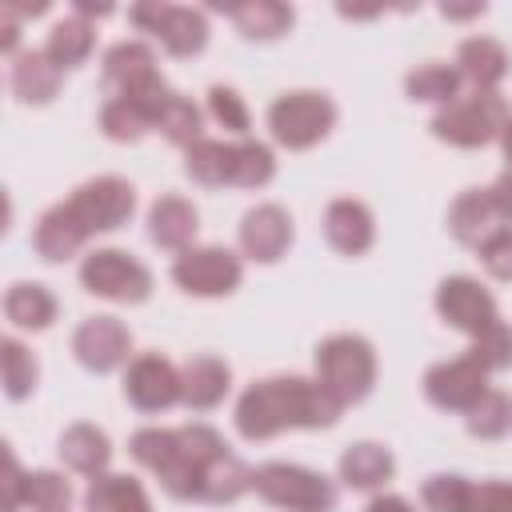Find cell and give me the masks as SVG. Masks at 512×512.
I'll list each match as a JSON object with an SVG mask.
<instances>
[{"instance_id": "obj_1", "label": "cell", "mask_w": 512, "mask_h": 512, "mask_svg": "<svg viewBox=\"0 0 512 512\" xmlns=\"http://www.w3.org/2000/svg\"><path fill=\"white\" fill-rule=\"evenodd\" d=\"M136 464H144L168 496L200 504H232L256 484V468L236 460L224 436L208 424L184 428H140L128 440Z\"/></svg>"}, {"instance_id": "obj_2", "label": "cell", "mask_w": 512, "mask_h": 512, "mask_svg": "<svg viewBox=\"0 0 512 512\" xmlns=\"http://www.w3.org/2000/svg\"><path fill=\"white\" fill-rule=\"evenodd\" d=\"M132 212H136V188L120 176H96L36 220L32 248L40 260L60 264V260L76 256L92 236L128 224Z\"/></svg>"}, {"instance_id": "obj_3", "label": "cell", "mask_w": 512, "mask_h": 512, "mask_svg": "<svg viewBox=\"0 0 512 512\" xmlns=\"http://www.w3.org/2000/svg\"><path fill=\"white\" fill-rule=\"evenodd\" d=\"M344 404L320 384L304 376H268L240 392L236 400V432L244 440H272L288 428H328Z\"/></svg>"}, {"instance_id": "obj_4", "label": "cell", "mask_w": 512, "mask_h": 512, "mask_svg": "<svg viewBox=\"0 0 512 512\" xmlns=\"http://www.w3.org/2000/svg\"><path fill=\"white\" fill-rule=\"evenodd\" d=\"M184 172L200 188H264L276 176V156L260 140H196L184 148Z\"/></svg>"}, {"instance_id": "obj_5", "label": "cell", "mask_w": 512, "mask_h": 512, "mask_svg": "<svg viewBox=\"0 0 512 512\" xmlns=\"http://www.w3.org/2000/svg\"><path fill=\"white\" fill-rule=\"evenodd\" d=\"M316 380L348 408V404H360L372 384H376V352L364 336H352V332H336L328 340L316 344Z\"/></svg>"}, {"instance_id": "obj_6", "label": "cell", "mask_w": 512, "mask_h": 512, "mask_svg": "<svg viewBox=\"0 0 512 512\" xmlns=\"http://www.w3.org/2000/svg\"><path fill=\"white\" fill-rule=\"evenodd\" d=\"M504 124H508V104L496 92L472 88L432 116V136L452 148H484L504 132Z\"/></svg>"}, {"instance_id": "obj_7", "label": "cell", "mask_w": 512, "mask_h": 512, "mask_svg": "<svg viewBox=\"0 0 512 512\" xmlns=\"http://www.w3.org/2000/svg\"><path fill=\"white\" fill-rule=\"evenodd\" d=\"M336 124V104L324 92L300 88V92H284L268 104V128L272 140L288 152H304L312 144H320Z\"/></svg>"}, {"instance_id": "obj_8", "label": "cell", "mask_w": 512, "mask_h": 512, "mask_svg": "<svg viewBox=\"0 0 512 512\" xmlns=\"http://www.w3.org/2000/svg\"><path fill=\"white\" fill-rule=\"evenodd\" d=\"M268 504L284 508V512H332L336 508V488L328 476L300 468V464H260L256 468V484H252Z\"/></svg>"}, {"instance_id": "obj_9", "label": "cell", "mask_w": 512, "mask_h": 512, "mask_svg": "<svg viewBox=\"0 0 512 512\" xmlns=\"http://www.w3.org/2000/svg\"><path fill=\"white\" fill-rule=\"evenodd\" d=\"M84 292L112 300V304H140L152 292V272L124 248H96L80 264Z\"/></svg>"}, {"instance_id": "obj_10", "label": "cell", "mask_w": 512, "mask_h": 512, "mask_svg": "<svg viewBox=\"0 0 512 512\" xmlns=\"http://www.w3.org/2000/svg\"><path fill=\"white\" fill-rule=\"evenodd\" d=\"M128 20L140 32L156 36L168 48V56H196L208 44V20L200 8H188V4H160V0L132 4Z\"/></svg>"}, {"instance_id": "obj_11", "label": "cell", "mask_w": 512, "mask_h": 512, "mask_svg": "<svg viewBox=\"0 0 512 512\" xmlns=\"http://www.w3.org/2000/svg\"><path fill=\"white\" fill-rule=\"evenodd\" d=\"M436 312H440V320H448L452 328L468 332L472 340H480L484 332H492L500 324V312H496L492 292L480 288V280H472V276H448V280H440V288H436Z\"/></svg>"}, {"instance_id": "obj_12", "label": "cell", "mask_w": 512, "mask_h": 512, "mask_svg": "<svg viewBox=\"0 0 512 512\" xmlns=\"http://www.w3.org/2000/svg\"><path fill=\"white\" fill-rule=\"evenodd\" d=\"M240 260L228 248H188L172 264V280L188 296H228L240 288Z\"/></svg>"}, {"instance_id": "obj_13", "label": "cell", "mask_w": 512, "mask_h": 512, "mask_svg": "<svg viewBox=\"0 0 512 512\" xmlns=\"http://www.w3.org/2000/svg\"><path fill=\"white\" fill-rule=\"evenodd\" d=\"M484 392H488V372L472 356H456L424 372V396L444 412H472Z\"/></svg>"}, {"instance_id": "obj_14", "label": "cell", "mask_w": 512, "mask_h": 512, "mask_svg": "<svg viewBox=\"0 0 512 512\" xmlns=\"http://www.w3.org/2000/svg\"><path fill=\"white\" fill-rule=\"evenodd\" d=\"M128 352H132V332L116 316H88L72 332V356L88 372H100L104 376V372L120 368L128 360Z\"/></svg>"}, {"instance_id": "obj_15", "label": "cell", "mask_w": 512, "mask_h": 512, "mask_svg": "<svg viewBox=\"0 0 512 512\" xmlns=\"http://www.w3.org/2000/svg\"><path fill=\"white\" fill-rule=\"evenodd\" d=\"M124 396L140 412H164L180 400V372L160 352H140L124 372Z\"/></svg>"}, {"instance_id": "obj_16", "label": "cell", "mask_w": 512, "mask_h": 512, "mask_svg": "<svg viewBox=\"0 0 512 512\" xmlns=\"http://www.w3.org/2000/svg\"><path fill=\"white\" fill-rule=\"evenodd\" d=\"M4 500L8 512H68L72 504V484L60 472H20L16 456L8 452V480H4Z\"/></svg>"}, {"instance_id": "obj_17", "label": "cell", "mask_w": 512, "mask_h": 512, "mask_svg": "<svg viewBox=\"0 0 512 512\" xmlns=\"http://www.w3.org/2000/svg\"><path fill=\"white\" fill-rule=\"evenodd\" d=\"M292 244V216L280 204H256L240 220V252L256 264H276Z\"/></svg>"}, {"instance_id": "obj_18", "label": "cell", "mask_w": 512, "mask_h": 512, "mask_svg": "<svg viewBox=\"0 0 512 512\" xmlns=\"http://www.w3.org/2000/svg\"><path fill=\"white\" fill-rule=\"evenodd\" d=\"M324 236L340 256H364L376 240V220H372L368 204L340 196L324 208Z\"/></svg>"}, {"instance_id": "obj_19", "label": "cell", "mask_w": 512, "mask_h": 512, "mask_svg": "<svg viewBox=\"0 0 512 512\" xmlns=\"http://www.w3.org/2000/svg\"><path fill=\"white\" fill-rule=\"evenodd\" d=\"M196 228H200V216H196L192 200H184L176 192L156 196V204L148 208V240L164 252H188L196 240Z\"/></svg>"}, {"instance_id": "obj_20", "label": "cell", "mask_w": 512, "mask_h": 512, "mask_svg": "<svg viewBox=\"0 0 512 512\" xmlns=\"http://www.w3.org/2000/svg\"><path fill=\"white\" fill-rule=\"evenodd\" d=\"M232 388V368L220 356H192L180 368V404H188L192 412H208L216 408Z\"/></svg>"}, {"instance_id": "obj_21", "label": "cell", "mask_w": 512, "mask_h": 512, "mask_svg": "<svg viewBox=\"0 0 512 512\" xmlns=\"http://www.w3.org/2000/svg\"><path fill=\"white\" fill-rule=\"evenodd\" d=\"M496 228H504V220H500V212H496L488 188H468V192H460V196L452 200V208H448V232H452L460 244L480 248Z\"/></svg>"}, {"instance_id": "obj_22", "label": "cell", "mask_w": 512, "mask_h": 512, "mask_svg": "<svg viewBox=\"0 0 512 512\" xmlns=\"http://www.w3.org/2000/svg\"><path fill=\"white\" fill-rule=\"evenodd\" d=\"M456 64H460V76L484 92H496V84L508 76V52L492 36H468L456 52Z\"/></svg>"}, {"instance_id": "obj_23", "label": "cell", "mask_w": 512, "mask_h": 512, "mask_svg": "<svg viewBox=\"0 0 512 512\" xmlns=\"http://www.w3.org/2000/svg\"><path fill=\"white\" fill-rule=\"evenodd\" d=\"M60 460L80 472V476H104L108 460H112V440L96 428V424H72L64 436H60Z\"/></svg>"}, {"instance_id": "obj_24", "label": "cell", "mask_w": 512, "mask_h": 512, "mask_svg": "<svg viewBox=\"0 0 512 512\" xmlns=\"http://www.w3.org/2000/svg\"><path fill=\"white\" fill-rule=\"evenodd\" d=\"M56 312H60V304L44 284H12L4 292V316L12 328L44 332V328H52Z\"/></svg>"}, {"instance_id": "obj_25", "label": "cell", "mask_w": 512, "mask_h": 512, "mask_svg": "<svg viewBox=\"0 0 512 512\" xmlns=\"http://www.w3.org/2000/svg\"><path fill=\"white\" fill-rule=\"evenodd\" d=\"M392 472H396L392 452L384 444H372V440H360V444L344 448V456H340V480L348 488H360V492L380 488L384 480H392Z\"/></svg>"}, {"instance_id": "obj_26", "label": "cell", "mask_w": 512, "mask_h": 512, "mask_svg": "<svg viewBox=\"0 0 512 512\" xmlns=\"http://www.w3.org/2000/svg\"><path fill=\"white\" fill-rule=\"evenodd\" d=\"M84 512H152L148 492L140 488V480L132 476H116L104 472L88 484L84 492Z\"/></svg>"}, {"instance_id": "obj_27", "label": "cell", "mask_w": 512, "mask_h": 512, "mask_svg": "<svg viewBox=\"0 0 512 512\" xmlns=\"http://www.w3.org/2000/svg\"><path fill=\"white\" fill-rule=\"evenodd\" d=\"M60 88V68L48 60L44 48H32V52H20L16 64H12V92L24 100V104H48Z\"/></svg>"}, {"instance_id": "obj_28", "label": "cell", "mask_w": 512, "mask_h": 512, "mask_svg": "<svg viewBox=\"0 0 512 512\" xmlns=\"http://www.w3.org/2000/svg\"><path fill=\"white\" fill-rule=\"evenodd\" d=\"M92 48H96V28H92V20H84V16H76V12L64 16V20H56L52 32H48V44H44L48 60H52L60 72L84 64V60L92 56Z\"/></svg>"}, {"instance_id": "obj_29", "label": "cell", "mask_w": 512, "mask_h": 512, "mask_svg": "<svg viewBox=\"0 0 512 512\" xmlns=\"http://www.w3.org/2000/svg\"><path fill=\"white\" fill-rule=\"evenodd\" d=\"M228 16H232V24H236L248 40H276V36H284V32L292 28V20H296V12H292L288 4H280V0L232 4Z\"/></svg>"}, {"instance_id": "obj_30", "label": "cell", "mask_w": 512, "mask_h": 512, "mask_svg": "<svg viewBox=\"0 0 512 512\" xmlns=\"http://www.w3.org/2000/svg\"><path fill=\"white\" fill-rule=\"evenodd\" d=\"M460 68H452V64H420L416 72H408V80H404V92L412 96V100H432V104H452L456 96H460Z\"/></svg>"}, {"instance_id": "obj_31", "label": "cell", "mask_w": 512, "mask_h": 512, "mask_svg": "<svg viewBox=\"0 0 512 512\" xmlns=\"http://www.w3.org/2000/svg\"><path fill=\"white\" fill-rule=\"evenodd\" d=\"M464 424L480 440H504L512 432V396L500 388H488L472 412H464Z\"/></svg>"}, {"instance_id": "obj_32", "label": "cell", "mask_w": 512, "mask_h": 512, "mask_svg": "<svg viewBox=\"0 0 512 512\" xmlns=\"http://www.w3.org/2000/svg\"><path fill=\"white\" fill-rule=\"evenodd\" d=\"M0 368H4V392H8L12 400H24V396L36 388V380H40L36 356H32L16 336H4V340H0Z\"/></svg>"}, {"instance_id": "obj_33", "label": "cell", "mask_w": 512, "mask_h": 512, "mask_svg": "<svg viewBox=\"0 0 512 512\" xmlns=\"http://www.w3.org/2000/svg\"><path fill=\"white\" fill-rule=\"evenodd\" d=\"M100 132H104L108 140L132 144V140H140L144 132H152V120H148V112H144L140 104H132V100H104V108H100Z\"/></svg>"}, {"instance_id": "obj_34", "label": "cell", "mask_w": 512, "mask_h": 512, "mask_svg": "<svg viewBox=\"0 0 512 512\" xmlns=\"http://www.w3.org/2000/svg\"><path fill=\"white\" fill-rule=\"evenodd\" d=\"M208 112H212V120H216L220 128H228L232 136H240V140H244V132H248L252 116H248V104H244V96H240L236 88L212 84V88H208Z\"/></svg>"}, {"instance_id": "obj_35", "label": "cell", "mask_w": 512, "mask_h": 512, "mask_svg": "<svg viewBox=\"0 0 512 512\" xmlns=\"http://www.w3.org/2000/svg\"><path fill=\"white\" fill-rule=\"evenodd\" d=\"M468 356H472L484 372H500V368H508V364H512V328L500 320L492 332H484L480 340H472Z\"/></svg>"}, {"instance_id": "obj_36", "label": "cell", "mask_w": 512, "mask_h": 512, "mask_svg": "<svg viewBox=\"0 0 512 512\" xmlns=\"http://www.w3.org/2000/svg\"><path fill=\"white\" fill-rule=\"evenodd\" d=\"M460 512H512V484L508 480H484L464 488Z\"/></svg>"}, {"instance_id": "obj_37", "label": "cell", "mask_w": 512, "mask_h": 512, "mask_svg": "<svg viewBox=\"0 0 512 512\" xmlns=\"http://www.w3.org/2000/svg\"><path fill=\"white\" fill-rule=\"evenodd\" d=\"M464 488H468L464 476H448V472H440V476H428V480H424L420 496H424V508H428V512H460Z\"/></svg>"}, {"instance_id": "obj_38", "label": "cell", "mask_w": 512, "mask_h": 512, "mask_svg": "<svg viewBox=\"0 0 512 512\" xmlns=\"http://www.w3.org/2000/svg\"><path fill=\"white\" fill-rule=\"evenodd\" d=\"M476 256H480V264H484L488 276L512 280V228H508V224L496 228V232L476 248Z\"/></svg>"}, {"instance_id": "obj_39", "label": "cell", "mask_w": 512, "mask_h": 512, "mask_svg": "<svg viewBox=\"0 0 512 512\" xmlns=\"http://www.w3.org/2000/svg\"><path fill=\"white\" fill-rule=\"evenodd\" d=\"M488 196H492V204H496L500 220H512V172H504V176L488 188Z\"/></svg>"}, {"instance_id": "obj_40", "label": "cell", "mask_w": 512, "mask_h": 512, "mask_svg": "<svg viewBox=\"0 0 512 512\" xmlns=\"http://www.w3.org/2000/svg\"><path fill=\"white\" fill-rule=\"evenodd\" d=\"M364 512H416L404 496H396V492H384V496H372V504L364 508Z\"/></svg>"}, {"instance_id": "obj_41", "label": "cell", "mask_w": 512, "mask_h": 512, "mask_svg": "<svg viewBox=\"0 0 512 512\" xmlns=\"http://www.w3.org/2000/svg\"><path fill=\"white\" fill-rule=\"evenodd\" d=\"M0 28H4V52H12L16 48V36H20V20L8 8H0Z\"/></svg>"}, {"instance_id": "obj_42", "label": "cell", "mask_w": 512, "mask_h": 512, "mask_svg": "<svg viewBox=\"0 0 512 512\" xmlns=\"http://www.w3.org/2000/svg\"><path fill=\"white\" fill-rule=\"evenodd\" d=\"M440 12H444L448 20H468V16H480V12H484V4H468V8H456V4H444Z\"/></svg>"}, {"instance_id": "obj_43", "label": "cell", "mask_w": 512, "mask_h": 512, "mask_svg": "<svg viewBox=\"0 0 512 512\" xmlns=\"http://www.w3.org/2000/svg\"><path fill=\"white\" fill-rule=\"evenodd\" d=\"M500 148H504V160H508V172H512V116H508V124L500 132Z\"/></svg>"}]
</instances>
